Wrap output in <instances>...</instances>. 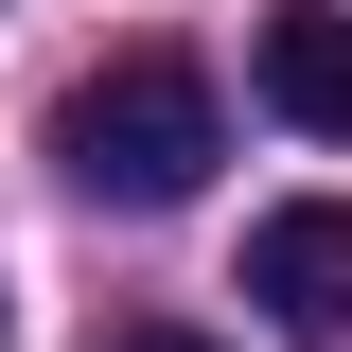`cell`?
Here are the masks:
<instances>
[{"mask_svg":"<svg viewBox=\"0 0 352 352\" xmlns=\"http://www.w3.org/2000/svg\"><path fill=\"white\" fill-rule=\"evenodd\" d=\"M53 159H71V194H106V212H176V194L229 159V106H212V71H194V53L141 36V53H106V71L71 88Z\"/></svg>","mask_w":352,"mask_h":352,"instance_id":"cell-1","label":"cell"},{"mask_svg":"<svg viewBox=\"0 0 352 352\" xmlns=\"http://www.w3.org/2000/svg\"><path fill=\"white\" fill-rule=\"evenodd\" d=\"M247 71H264V106H282L300 141H352V18H335V0H282Z\"/></svg>","mask_w":352,"mask_h":352,"instance_id":"cell-3","label":"cell"},{"mask_svg":"<svg viewBox=\"0 0 352 352\" xmlns=\"http://www.w3.org/2000/svg\"><path fill=\"white\" fill-rule=\"evenodd\" d=\"M106 352H212V335H176V317H124V335H106Z\"/></svg>","mask_w":352,"mask_h":352,"instance_id":"cell-4","label":"cell"},{"mask_svg":"<svg viewBox=\"0 0 352 352\" xmlns=\"http://www.w3.org/2000/svg\"><path fill=\"white\" fill-rule=\"evenodd\" d=\"M247 300L282 335H352V194H300V212L247 229Z\"/></svg>","mask_w":352,"mask_h":352,"instance_id":"cell-2","label":"cell"}]
</instances>
